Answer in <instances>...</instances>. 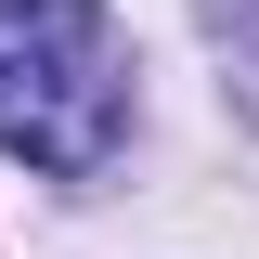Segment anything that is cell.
Segmentation results:
<instances>
[{
  "label": "cell",
  "mask_w": 259,
  "mask_h": 259,
  "mask_svg": "<svg viewBox=\"0 0 259 259\" xmlns=\"http://www.w3.org/2000/svg\"><path fill=\"white\" fill-rule=\"evenodd\" d=\"M130 130V65L104 0H0V156L91 182Z\"/></svg>",
  "instance_id": "obj_1"
}]
</instances>
